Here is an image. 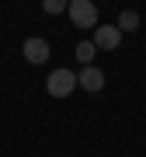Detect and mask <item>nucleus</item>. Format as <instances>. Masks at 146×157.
Listing matches in <instances>:
<instances>
[{
  "mask_svg": "<svg viewBox=\"0 0 146 157\" xmlns=\"http://www.w3.org/2000/svg\"><path fill=\"white\" fill-rule=\"evenodd\" d=\"M73 87H77V73L66 70V67L52 70L49 80H45V91H49L52 98H66V94H73Z\"/></svg>",
  "mask_w": 146,
  "mask_h": 157,
  "instance_id": "nucleus-1",
  "label": "nucleus"
},
{
  "mask_svg": "<svg viewBox=\"0 0 146 157\" xmlns=\"http://www.w3.org/2000/svg\"><path fill=\"white\" fill-rule=\"evenodd\" d=\"M73 28H97V7L90 4V0H73V4L66 7Z\"/></svg>",
  "mask_w": 146,
  "mask_h": 157,
  "instance_id": "nucleus-2",
  "label": "nucleus"
},
{
  "mask_svg": "<svg viewBox=\"0 0 146 157\" xmlns=\"http://www.w3.org/2000/svg\"><path fill=\"white\" fill-rule=\"evenodd\" d=\"M118 42H122L118 25H101V28H94V45L97 49H118Z\"/></svg>",
  "mask_w": 146,
  "mask_h": 157,
  "instance_id": "nucleus-3",
  "label": "nucleus"
},
{
  "mask_svg": "<svg viewBox=\"0 0 146 157\" xmlns=\"http://www.w3.org/2000/svg\"><path fill=\"white\" fill-rule=\"evenodd\" d=\"M77 84L84 87V91H90V94H97V91L104 87V73L97 70V67H84L77 73Z\"/></svg>",
  "mask_w": 146,
  "mask_h": 157,
  "instance_id": "nucleus-4",
  "label": "nucleus"
},
{
  "mask_svg": "<svg viewBox=\"0 0 146 157\" xmlns=\"http://www.w3.org/2000/svg\"><path fill=\"white\" fill-rule=\"evenodd\" d=\"M24 59L28 63H45L49 59V42L45 39H28L24 42Z\"/></svg>",
  "mask_w": 146,
  "mask_h": 157,
  "instance_id": "nucleus-5",
  "label": "nucleus"
},
{
  "mask_svg": "<svg viewBox=\"0 0 146 157\" xmlns=\"http://www.w3.org/2000/svg\"><path fill=\"white\" fill-rule=\"evenodd\" d=\"M139 28V14L136 11H122L118 14V32H136Z\"/></svg>",
  "mask_w": 146,
  "mask_h": 157,
  "instance_id": "nucleus-6",
  "label": "nucleus"
},
{
  "mask_svg": "<svg viewBox=\"0 0 146 157\" xmlns=\"http://www.w3.org/2000/svg\"><path fill=\"white\" fill-rule=\"evenodd\" d=\"M94 52H97V45H94V42H80V45H77V59L84 63V67H90Z\"/></svg>",
  "mask_w": 146,
  "mask_h": 157,
  "instance_id": "nucleus-7",
  "label": "nucleus"
},
{
  "mask_svg": "<svg viewBox=\"0 0 146 157\" xmlns=\"http://www.w3.org/2000/svg\"><path fill=\"white\" fill-rule=\"evenodd\" d=\"M66 0H45V14H63V11H66Z\"/></svg>",
  "mask_w": 146,
  "mask_h": 157,
  "instance_id": "nucleus-8",
  "label": "nucleus"
}]
</instances>
